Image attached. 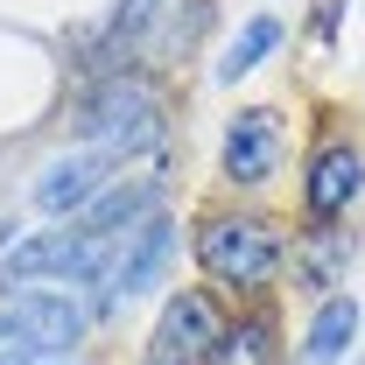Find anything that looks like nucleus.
I'll return each instance as SVG.
<instances>
[{
  "label": "nucleus",
  "mask_w": 365,
  "mask_h": 365,
  "mask_svg": "<svg viewBox=\"0 0 365 365\" xmlns=\"http://www.w3.org/2000/svg\"><path fill=\"white\" fill-rule=\"evenodd\" d=\"M78 127H85L98 148H113V155L155 148V140H162V91L148 85V78H106V85L85 98Z\"/></svg>",
  "instance_id": "obj_1"
},
{
  "label": "nucleus",
  "mask_w": 365,
  "mask_h": 365,
  "mask_svg": "<svg viewBox=\"0 0 365 365\" xmlns=\"http://www.w3.org/2000/svg\"><path fill=\"white\" fill-rule=\"evenodd\" d=\"M197 260L225 288H267L281 267V232L267 218H211L197 232Z\"/></svg>",
  "instance_id": "obj_2"
},
{
  "label": "nucleus",
  "mask_w": 365,
  "mask_h": 365,
  "mask_svg": "<svg viewBox=\"0 0 365 365\" xmlns=\"http://www.w3.org/2000/svg\"><path fill=\"white\" fill-rule=\"evenodd\" d=\"M120 232H43V239H21L0 253V281H36V274H78V281H98L106 260H113Z\"/></svg>",
  "instance_id": "obj_3"
},
{
  "label": "nucleus",
  "mask_w": 365,
  "mask_h": 365,
  "mask_svg": "<svg viewBox=\"0 0 365 365\" xmlns=\"http://www.w3.org/2000/svg\"><path fill=\"white\" fill-rule=\"evenodd\" d=\"M78 330H85V309L71 302V295H14V302H0V344H14V351H36V359H63V344H78Z\"/></svg>",
  "instance_id": "obj_4"
},
{
  "label": "nucleus",
  "mask_w": 365,
  "mask_h": 365,
  "mask_svg": "<svg viewBox=\"0 0 365 365\" xmlns=\"http://www.w3.org/2000/svg\"><path fill=\"white\" fill-rule=\"evenodd\" d=\"M169 246H176V225H169L162 211H155V218H140L134 232H120L113 260H106V274H98V309H120V302H134L140 288L162 274Z\"/></svg>",
  "instance_id": "obj_5"
},
{
  "label": "nucleus",
  "mask_w": 365,
  "mask_h": 365,
  "mask_svg": "<svg viewBox=\"0 0 365 365\" xmlns=\"http://www.w3.org/2000/svg\"><path fill=\"white\" fill-rule=\"evenodd\" d=\"M274 162H281V113L253 106L225 127V176L232 182H267Z\"/></svg>",
  "instance_id": "obj_6"
},
{
  "label": "nucleus",
  "mask_w": 365,
  "mask_h": 365,
  "mask_svg": "<svg viewBox=\"0 0 365 365\" xmlns=\"http://www.w3.org/2000/svg\"><path fill=\"white\" fill-rule=\"evenodd\" d=\"M211 344H218V309H211V295H204V288H182L176 302L162 309V323H155V359L190 365L197 351H211Z\"/></svg>",
  "instance_id": "obj_7"
},
{
  "label": "nucleus",
  "mask_w": 365,
  "mask_h": 365,
  "mask_svg": "<svg viewBox=\"0 0 365 365\" xmlns=\"http://www.w3.org/2000/svg\"><path fill=\"white\" fill-rule=\"evenodd\" d=\"M359 190H365V162L351 155V148H323L317 162H309V182H302V197H309L317 218H337Z\"/></svg>",
  "instance_id": "obj_8"
},
{
  "label": "nucleus",
  "mask_w": 365,
  "mask_h": 365,
  "mask_svg": "<svg viewBox=\"0 0 365 365\" xmlns=\"http://www.w3.org/2000/svg\"><path fill=\"white\" fill-rule=\"evenodd\" d=\"M98 182H106V155H63V162L43 169L36 204L43 211H85L91 197H98Z\"/></svg>",
  "instance_id": "obj_9"
},
{
  "label": "nucleus",
  "mask_w": 365,
  "mask_h": 365,
  "mask_svg": "<svg viewBox=\"0 0 365 365\" xmlns=\"http://www.w3.org/2000/svg\"><path fill=\"white\" fill-rule=\"evenodd\" d=\"M351 330H359V302H351V295L323 302L317 323H309V337H302V359H295V365H337L344 344H351Z\"/></svg>",
  "instance_id": "obj_10"
},
{
  "label": "nucleus",
  "mask_w": 365,
  "mask_h": 365,
  "mask_svg": "<svg viewBox=\"0 0 365 365\" xmlns=\"http://www.w3.org/2000/svg\"><path fill=\"white\" fill-rule=\"evenodd\" d=\"M204 359L211 365H274V323L267 317L232 323V330H218V344H211Z\"/></svg>",
  "instance_id": "obj_11"
},
{
  "label": "nucleus",
  "mask_w": 365,
  "mask_h": 365,
  "mask_svg": "<svg viewBox=\"0 0 365 365\" xmlns=\"http://www.w3.org/2000/svg\"><path fill=\"white\" fill-rule=\"evenodd\" d=\"M155 204V182H127V190H106L98 204H91V218H85V232H120L127 218H140Z\"/></svg>",
  "instance_id": "obj_12"
},
{
  "label": "nucleus",
  "mask_w": 365,
  "mask_h": 365,
  "mask_svg": "<svg viewBox=\"0 0 365 365\" xmlns=\"http://www.w3.org/2000/svg\"><path fill=\"white\" fill-rule=\"evenodd\" d=\"M274 43H281V29H274V21H246V29H239V43L225 49V63H218V78H232V85H239V78H246V71H253Z\"/></svg>",
  "instance_id": "obj_13"
},
{
  "label": "nucleus",
  "mask_w": 365,
  "mask_h": 365,
  "mask_svg": "<svg viewBox=\"0 0 365 365\" xmlns=\"http://www.w3.org/2000/svg\"><path fill=\"white\" fill-rule=\"evenodd\" d=\"M0 365H63V359H36V351H14V359H0Z\"/></svg>",
  "instance_id": "obj_14"
},
{
  "label": "nucleus",
  "mask_w": 365,
  "mask_h": 365,
  "mask_svg": "<svg viewBox=\"0 0 365 365\" xmlns=\"http://www.w3.org/2000/svg\"><path fill=\"white\" fill-rule=\"evenodd\" d=\"M148 365H176V359H148Z\"/></svg>",
  "instance_id": "obj_15"
}]
</instances>
